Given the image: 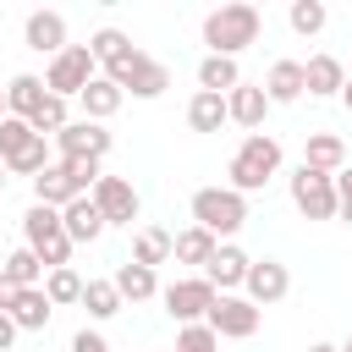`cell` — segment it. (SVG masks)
<instances>
[{
    "label": "cell",
    "instance_id": "cell-1",
    "mask_svg": "<svg viewBox=\"0 0 352 352\" xmlns=\"http://www.w3.org/2000/svg\"><path fill=\"white\" fill-rule=\"evenodd\" d=\"M275 170H280V138H270V132H248L242 143H236V154H231V165H226V187L231 192H264L270 182H275Z\"/></svg>",
    "mask_w": 352,
    "mask_h": 352
},
{
    "label": "cell",
    "instance_id": "cell-2",
    "mask_svg": "<svg viewBox=\"0 0 352 352\" xmlns=\"http://www.w3.org/2000/svg\"><path fill=\"white\" fill-rule=\"evenodd\" d=\"M258 28H264V16H258V6H248V0H231V6H214L209 16H204V44H209V55H226V60H236L253 38H258Z\"/></svg>",
    "mask_w": 352,
    "mask_h": 352
},
{
    "label": "cell",
    "instance_id": "cell-3",
    "mask_svg": "<svg viewBox=\"0 0 352 352\" xmlns=\"http://www.w3.org/2000/svg\"><path fill=\"white\" fill-rule=\"evenodd\" d=\"M22 248H33L44 270H66L77 242L66 236V226H60V209H44V204H33V209L22 214Z\"/></svg>",
    "mask_w": 352,
    "mask_h": 352
},
{
    "label": "cell",
    "instance_id": "cell-4",
    "mask_svg": "<svg viewBox=\"0 0 352 352\" xmlns=\"http://www.w3.org/2000/svg\"><path fill=\"white\" fill-rule=\"evenodd\" d=\"M192 226H204L209 236H236L248 226V198L231 187H198L192 192Z\"/></svg>",
    "mask_w": 352,
    "mask_h": 352
},
{
    "label": "cell",
    "instance_id": "cell-5",
    "mask_svg": "<svg viewBox=\"0 0 352 352\" xmlns=\"http://www.w3.org/2000/svg\"><path fill=\"white\" fill-rule=\"evenodd\" d=\"M99 77V60H94V50L88 44H66L55 60H50V72H44V88L55 94V99H77L88 82Z\"/></svg>",
    "mask_w": 352,
    "mask_h": 352
},
{
    "label": "cell",
    "instance_id": "cell-6",
    "mask_svg": "<svg viewBox=\"0 0 352 352\" xmlns=\"http://www.w3.org/2000/svg\"><path fill=\"white\" fill-rule=\"evenodd\" d=\"M292 204L302 220H336L341 214V198H336V176L314 170V165H297L292 170Z\"/></svg>",
    "mask_w": 352,
    "mask_h": 352
},
{
    "label": "cell",
    "instance_id": "cell-7",
    "mask_svg": "<svg viewBox=\"0 0 352 352\" xmlns=\"http://www.w3.org/2000/svg\"><path fill=\"white\" fill-rule=\"evenodd\" d=\"M160 297H165V314H170L176 324H204L220 292H214V286H209L204 275H182V280H170V286H165Z\"/></svg>",
    "mask_w": 352,
    "mask_h": 352
},
{
    "label": "cell",
    "instance_id": "cell-8",
    "mask_svg": "<svg viewBox=\"0 0 352 352\" xmlns=\"http://www.w3.org/2000/svg\"><path fill=\"white\" fill-rule=\"evenodd\" d=\"M204 324H209L220 341H248V336H258V324H264V308H253V302H248V297H236V292H220Z\"/></svg>",
    "mask_w": 352,
    "mask_h": 352
},
{
    "label": "cell",
    "instance_id": "cell-9",
    "mask_svg": "<svg viewBox=\"0 0 352 352\" xmlns=\"http://www.w3.org/2000/svg\"><path fill=\"white\" fill-rule=\"evenodd\" d=\"M110 82H116L121 94H132V99H160V94L170 88V66L138 50V55H132L121 72H110Z\"/></svg>",
    "mask_w": 352,
    "mask_h": 352
},
{
    "label": "cell",
    "instance_id": "cell-10",
    "mask_svg": "<svg viewBox=\"0 0 352 352\" xmlns=\"http://www.w3.org/2000/svg\"><path fill=\"white\" fill-rule=\"evenodd\" d=\"M88 198H94V209L104 214V226H132L138 209H143V204H138V187H132L126 176H99Z\"/></svg>",
    "mask_w": 352,
    "mask_h": 352
},
{
    "label": "cell",
    "instance_id": "cell-11",
    "mask_svg": "<svg viewBox=\"0 0 352 352\" xmlns=\"http://www.w3.org/2000/svg\"><path fill=\"white\" fill-rule=\"evenodd\" d=\"M286 292H292V270H286L280 258H253V270H248V280H242V297H248L253 308H275Z\"/></svg>",
    "mask_w": 352,
    "mask_h": 352
},
{
    "label": "cell",
    "instance_id": "cell-12",
    "mask_svg": "<svg viewBox=\"0 0 352 352\" xmlns=\"http://www.w3.org/2000/svg\"><path fill=\"white\" fill-rule=\"evenodd\" d=\"M110 143H116V138H110L99 121H72V126L55 138V160H99V165H104Z\"/></svg>",
    "mask_w": 352,
    "mask_h": 352
},
{
    "label": "cell",
    "instance_id": "cell-13",
    "mask_svg": "<svg viewBox=\"0 0 352 352\" xmlns=\"http://www.w3.org/2000/svg\"><path fill=\"white\" fill-rule=\"evenodd\" d=\"M72 198H88V187H82L60 160H55L44 176H33V204H44V209H66Z\"/></svg>",
    "mask_w": 352,
    "mask_h": 352
},
{
    "label": "cell",
    "instance_id": "cell-14",
    "mask_svg": "<svg viewBox=\"0 0 352 352\" xmlns=\"http://www.w3.org/2000/svg\"><path fill=\"white\" fill-rule=\"evenodd\" d=\"M248 270H253V258H248L236 242H220V248H214V258L204 264V280H209L214 292H236V286L248 280Z\"/></svg>",
    "mask_w": 352,
    "mask_h": 352
},
{
    "label": "cell",
    "instance_id": "cell-15",
    "mask_svg": "<svg viewBox=\"0 0 352 352\" xmlns=\"http://www.w3.org/2000/svg\"><path fill=\"white\" fill-rule=\"evenodd\" d=\"M22 44L55 60V55L66 50V16H60V11H33V16L22 22Z\"/></svg>",
    "mask_w": 352,
    "mask_h": 352
},
{
    "label": "cell",
    "instance_id": "cell-16",
    "mask_svg": "<svg viewBox=\"0 0 352 352\" xmlns=\"http://www.w3.org/2000/svg\"><path fill=\"white\" fill-rule=\"evenodd\" d=\"M226 110H231V121H236L242 132H258L264 116H270V94H264V82H242V88H231V94H226Z\"/></svg>",
    "mask_w": 352,
    "mask_h": 352
},
{
    "label": "cell",
    "instance_id": "cell-17",
    "mask_svg": "<svg viewBox=\"0 0 352 352\" xmlns=\"http://www.w3.org/2000/svg\"><path fill=\"white\" fill-rule=\"evenodd\" d=\"M77 104H82V121H99V126H104V121H110V116L126 104V94H121V88H116V82L99 72V77H94V82L77 94Z\"/></svg>",
    "mask_w": 352,
    "mask_h": 352
},
{
    "label": "cell",
    "instance_id": "cell-18",
    "mask_svg": "<svg viewBox=\"0 0 352 352\" xmlns=\"http://www.w3.org/2000/svg\"><path fill=\"white\" fill-rule=\"evenodd\" d=\"M44 99H50V88H44V77H33V72H16V77L6 82V110L22 116V121H33Z\"/></svg>",
    "mask_w": 352,
    "mask_h": 352
},
{
    "label": "cell",
    "instance_id": "cell-19",
    "mask_svg": "<svg viewBox=\"0 0 352 352\" xmlns=\"http://www.w3.org/2000/svg\"><path fill=\"white\" fill-rule=\"evenodd\" d=\"M88 50H94V60L104 66V77H110V72H121V66H126V60L138 55V44H132V38L121 33V28H99V33L88 38Z\"/></svg>",
    "mask_w": 352,
    "mask_h": 352
},
{
    "label": "cell",
    "instance_id": "cell-20",
    "mask_svg": "<svg viewBox=\"0 0 352 352\" xmlns=\"http://www.w3.org/2000/svg\"><path fill=\"white\" fill-rule=\"evenodd\" d=\"M302 82H308L314 99H330V94L346 88V66L336 55H314V60H302Z\"/></svg>",
    "mask_w": 352,
    "mask_h": 352
},
{
    "label": "cell",
    "instance_id": "cell-21",
    "mask_svg": "<svg viewBox=\"0 0 352 352\" xmlns=\"http://www.w3.org/2000/svg\"><path fill=\"white\" fill-rule=\"evenodd\" d=\"M264 94H270V104H297V99L308 94V82H302V60H275L270 77H264Z\"/></svg>",
    "mask_w": 352,
    "mask_h": 352
},
{
    "label": "cell",
    "instance_id": "cell-22",
    "mask_svg": "<svg viewBox=\"0 0 352 352\" xmlns=\"http://www.w3.org/2000/svg\"><path fill=\"white\" fill-rule=\"evenodd\" d=\"M60 226H66L72 242H99V236H104V214L94 209V198H72V204L60 209Z\"/></svg>",
    "mask_w": 352,
    "mask_h": 352
},
{
    "label": "cell",
    "instance_id": "cell-23",
    "mask_svg": "<svg viewBox=\"0 0 352 352\" xmlns=\"http://www.w3.org/2000/svg\"><path fill=\"white\" fill-rule=\"evenodd\" d=\"M302 165H314V170H324V176H336V170H346V143H341L336 132H308V148H302Z\"/></svg>",
    "mask_w": 352,
    "mask_h": 352
},
{
    "label": "cell",
    "instance_id": "cell-24",
    "mask_svg": "<svg viewBox=\"0 0 352 352\" xmlns=\"http://www.w3.org/2000/svg\"><path fill=\"white\" fill-rule=\"evenodd\" d=\"M170 248H176V231H165V226H138V236H132V264L160 270V264L170 258Z\"/></svg>",
    "mask_w": 352,
    "mask_h": 352
},
{
    "label": "cell",
    "instance_id": "cell-25",
    "mask_svg": "<svg viewBox=\"0 0 352 352\" xmlns=\"http://www.w3.org/2000/svg\"><path fill=\"white\" fill-rule=\"evenodd\" d=\"M110 280H116L121 302H148V297H160V275H154L148 264H132V258H126V264H121Z\"/></svg>",
    "mask_w": 352,
    "mask_h": 352
},
{
    "label": "cell",
    "instance_id": "cell-26",
    "mask_svg": "<svg viewBox=\"0 0 352 352\" xmlns=\"http://www.w3.org/2000/svg\"><path fill=\"white\" fill-rule=\"evenodd\" d=\"M50 314H55V302L44 297V286H22L16 302H11V324H16V330H44Z\"/></svg>",
    "mask_w": 352,
    "mask_h": 352
},
{
    "label": "cell",
    "instance_id": "cell-27",
    "mask_svg": "<svg viewBox=\"0 0 352 352\" xmlns=\"http://www.w3.org/2000/svg\"><path fill=\"white\" fill-rule=\"evenodd\" d=\"M226 121H231L226 94H204V88H198V94L187 99V126H192V132H220Z\"/></svg>",
    "mask_w": 352,
    "mask_h": 352
},
{
    "label": "cell",
    "instance_id": "cell-28",
    "mask_svg": "<svg viewBox=\"0 0 352 352\" xmlns=\"http://www.w3.org/2000/svg\"><path fill=\"white\" fill-rule=\"evenodd\" d=\"M214 248H220V236H209L204 226H187V231H176L170 258H176V264H198V275H204V264L214 258Z\"/></svg>",
    "mask_w": 352,
    "mask_h": 352
},
{
    "label": "cell",
    "instance_id": "cell-29",
    "mask_svg": "<svg viewBox=\"0 0 352 352\" xmlns=\"http://www.w3.org/2000/svg\"><path fill=\"white\" fill-rule=\"evenodd\" d=\"M198 88H204V94H231V88H242L236 60H226V55H204V60H198Z\"/></svg>",
    "mask_w": 352,
    "mask_h": 352
},
{
    "label": "cell",
    "instance_id": "cell-30",
    "mask_svg": "<svg viewBox=\"0 0 352 352\" xmlns=\"http://www.w3.org/2000/svg\"><path fill=\"white\" fill-rule=\"evenodd\" d=\"M82 308H88V319H99V324H104V319H116L126 302H121L116 280H88V286H82Z\"/></svg>",
    "mask_w": 352,
    "mask_h": 352
},
{
    "label": "cell",
    "instance_id": "cell-31",
    "mask_svg": "<svg viewBox=\"0 0 352 352\" xmlns=\"http://www.w3.org/2000/svg\"><path fill=\"white\" fill-rule=\"evenodd\" d=\"M286 22H292V33L314 38V33H324L330 11H324V0H292V6H286Z\"/></svg>",
    "mask_w": 352,
    "mask_h": 352
},
{
    "label": "cell",
    "instance_id": "cell-32",
    "mask_svg": "<svg viewBox=\"0 0 352 352\" xmlns=\"http://www.w3.org/2000/svg\"><path fill=\"white\" fill-rule=\"evenodd\" d=\"M82 286H88V280H82V275H77L72 264H66V270H50V275H44V297H50L55 308H66V302H82Z\"/></svg>",
    "mask_w": 352,
    "mask_h": 352
},
{
    "label": "cell",
    "instance_id": "cell-33",
    "mask_svg": "<svg viewBox=\"0 0 352 352\" xmlns=\"http://www.w3.org/2000/svg\"><path fill=\"white\" fill-rule=\"evenodd\" d=\"M0 270H6V275H11L16 286H44V275H50V270L38 264V253H33V248H16V253H11V258H6Z\"/></svg>",
    "mask_w": 352,
    "mask_h": 352
},
{
    "label": "cell",
    "instance_id": "cell-34",
    "mask_svg": "<svg viewBox=\"0 0 352 352\" xmlns=\"http://www.w3.org/2000/svg\"><path fill=\"white\" fill-rule=\"evenodd\" d=\"M50 165H55L50 143H44V138H33V143H28V148H22V154H16V160H11L6 170H11V176H44Z\"/></svg>",
    "mask_w": 352,
    "mask_h": 352
},
{
    "label": "cell",
    "instance_id": "cell-35",
    "mask_svg": "<svg viewBox=\"0 0 352 352\" xmlns=\"http://www.w3.org/2000/svg\"><path fill=\"white\" fill-rule=\"evenodd\" d=\"M33 138H38V132H33V126H28L22 116H6V121H0V160L11 165V160H16V154H22L28 143H33Z\"/></svg>",
    "mask_w": 352,
    "mask_h": 352
},
{
    "label": "cell",
    "instance_id": "cell-36",
    "mask_svg": "<svg viewBox=\"0 0 352 352\" xmlns=\"http://www.w3.org/2000/svg\"><path fill=\"white\" fill-rule=\"evenodd\" d=\"M176 352H220V336L209 324H182L176 330Z\"/></svg>",
    "mask_w": 352,
    "mask_h": 352
},
{
    "label": "cell",
    "instance_id": "cell-37",
    "mask_svg": "<svg viewBox=\"0 0 352 352\" xmlns=\"http://www.w3.org/2000/svg\"><path fill=\"white\" fill-rule=\"evenodd\" d=\"M72 352H110V346H104L99 330H77V336H72Z\"/></svg>",
    "mask_w": 352,
    "mask_h": 352
},
{
    "label": "cell",
    "instance_id": "cell-38",
    "mask_svg": "<svg viewBox=\"0 0 352 352\" xmlns=\"http://www.w3.org/2000/svg\"><path fill=\"white\" fill-rule=\"evenodd\" d=\"M16 292H22V286H16V280H11L6 270H0V314H11V302H16Z\"/></svg>",
    "mask_w": 352,
    "mask_h": 352
},
{
    "label": "cell",
    "instance_id": "cell-39",
    "mask_svg": "<svg viewBox=\"0 0 352 352\" xmlns=\"http://www.w3.org/2000/svg\"><path fill=\"white\" fill-rule=\"evenodd\" d=\"M11 341H16V324H11V314H0V352H11Z\"/></svg>",
    "mask_w": 352,
    "mask_h": 352
},
{
    "label": "cell",
    "instance_id": "cell-40",
    "mask_svg": "<svg viewBox=\"0 0 352 352\" xmlns=\"http://www.w3.org/2000/svg\"><path fill=\"white\" fill-rule=\"evenodd\" d=\"M341 226H352V192H341V214H336Z\"/></svg>",
    "mask_w": 352,
    "mask_h": 352
},
{
    "label": "cell",
    "instance_id": "cell-41",
    "mask_svg": "<svg viewBox=\"0 0 352 352\" xmlns=\"http://www.w3.org/2000/svg\"><path fill=\"white\" fill-rule=\"evenodd\" d=\"M341 104H346V110H352V77H346V88H341Z\"/></svg>",
    "mask_w": 352,
    "mask_h": 352
},
{
    "label": "cell",
    "instance_id": "cell-42",
    "mask_svg": "<svg viewBox=\"0 0 352 352\" xmlns=\"http://www.w3.org/2000/svg\"><path fill=\"white\" fill-rule=\"evenodd\" d=\"M308 352H341V346H330V341H314V346H308Z\"/></svg>",
    "mask_w": 352,
    "mask_h": 352
},
{
    "label": "cell",
    "instance_id": "cell-43",
    "mask_svg": "<svg viewBox=\"0 0 352 352\" xmlns=\"http://www.w3.org/2000/svg\"><path fill=\"white\" fill-rule=\"evenodd\" d=\"M6 182H11V170H6V160H0V192H6Z\"/></svg>",
    "mask_w": 352,
    "mask_h": 352
},
{
    "label": "cell",
    "instance_id": "cell-44",
    "mask_svg": "<svg viewBox=\"0 0 352 352\" xmlns=\"http://www.w3.org/2000/svg\"><path fill=\"white\" fill-rule=\"evenodd\" d=\"M6 116H11V110H6V88H0V121H6Z\"/></svg>",
    "mask_w": 352,
    "mask_h": 352
},
{
    "label": "cell",
    "instance_id": "cell-45",
    "mask_svg": "<svg viewBox=\"0 0 352 352\" xmlns=\"http://www.w3.org/2000/svg\"><path fill=\"white\" fill-rule=\"evenodd\" d=\"M341 352H352V336H346V346H341Z\"/></svg>",
    "mask_w": 352,
    "mask_h": 352
}]
</instances>
